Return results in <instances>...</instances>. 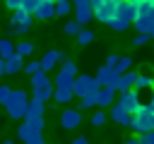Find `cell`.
Listing matches in <instances>:
<instances>
[{"mask_svg":"<svg viewBox=\"0 0 154 144\" xmlns=\"http://www.w3.org/2000/svg\"><path fill=\"white\" fill-rule=\"evenodd\" d=\"M43 101L41 98H31V101H26V113H24V118H34V115H43Z\"/></svg>","mask_w":154,"mask_h":144,"instance_id":"d6986e66","label":"cell"},{"mask_svg":"<svg viewBox=\"0 0 154 144\" xmlns=\"http://www.w3.org/2000/svg\"><path fill=\"white\" fill-rule=\"evenodd\" d=\"M152 101H154V86H152Z\"/></svg>","mask_w":154,"mask_h":144,"instance_id":"7bdbcfd3","label":"cell"},{"mask_svg":"<svg viewBox=\"0 0 154 144\" xmlns=\"http://www.w3.org/2000/svg\"><path fill=\"white\" fill-rule=\"evenodd\" d=\"M149 38H152L149 34H137V36L132 38V43H135V46H147V43H149Z\"/></svg>","mask_w":154,"mask_h":144,"instance_id":"d6a6232c","label":"cell"},{"mask_svg":"<svg viewBox=\"0 0 154 144\" xmlns=\"http://www.w3.org/2000/svg\"><path fill=\"white\" fill-rule=\"evenodd\" d=\"M53 98L58 101V103H70L72 98H75V94H72V86H55L53 89Z\"/></svg>","mask_w":154,"mask_h":144,"instance_id":"ac0fdd59","label":"cell"},{"mask_svg":"<svg viewBox=\"0 0 154 144\" xmlns=\"http://www.w3.org/2000/svg\"><path fill=\"white\" fill-rule=\"evenodd\" d=\"M38 70H41V62H38V60H29V62H24V65H22V72H24V74H29V77H31L34 72H38Z\"/></svg>","mask_w":154,"mask_h":144,"instance_id":"4dcf8cb0","label":"cell"},{"mask_svg":"<svg viewBox=\"0 0 154 144\" xmlns=\"http://www.w3.org/2000/svg\"><path fill=\"white\" fill-rule=\"evenodd\" d=\"M118 58H120V55H116V53H111V55L106 58V65H108V67H116V62H118Z\"/></svg>","mask_w":154,"mask_h":144,"instance_id":"d590c367","label":"cell"},{"mask_svg":"<svg viewBox=\"0 0 154 144\" xmlns=\"http://www.w3.org/2000/svg\"><path fill=\"white\" fill-rule=\"evenodd\" d=\"M72 144H87V137H84V134H79V137H75V139H72Z\"/></svg>","mask_w":154,"mask_h":144,"instance_id":"74e56055","label":"cell"},{"mask_svg":"<svg viewBox=\"0 0 154 144\" xmlns=\"http://www.w3.org/2000/svg\"><path fill=\"white\" fill-rule=\"evenodd\" d=\"M116 101V89L113 86H99L96 89V103L94 108H108Z\"/></svg>","mask_w":154,"mask_h":144,"instance_id":"5bb4252c","label":"cell"},{"mask_svg":"<svg viewBox=\"0 0 154 144\" xmlns=\"http://www.w3.org/2000/svg\"><path fill=\"white\" fill-rule=\"evenodd\" d=\"M14 53H19L22 58H31V53H34V43H29V41H19V43L14 46Z\"/></svg>","mask_w":154,"mask_h":144,"instance_id":"d4e9b609","label":"cell"},{"mask_svg":"<svg viewBox=\"0 0 154 144\" xmlns=\"http://www.w3.org/2000/svg\"><path fill=\"white\" fill-rule=\"evenodd\" d=\"M12 53H14V43L10 38H0V55L2 58H10Z\"/></svg>","mask_w":154,"mask_h":144,"instance_id":"4316f807","label":"cell"},{"mask_svg":"<svg viewBox=\"0 0 154 144\" xmlns=\"http://www.w3.org/2000/svg\"><path fill=\"white\" fill-rule=\"evenodd\" d=\"M51 2H60V0H51Z\"/></svg>","mask_w":154,"mask_h":144,"instance_id":"ee69618b","label":"cell"},{"mask_svg":"<svg viewBox=\"0 0 154 144\" xmlns=\"http://www.w3.org/2000/svg\"><path fill=\"white\" fill-rule=\"evenodd\" d=\"M125 127L135 130L137 134H142V132H147V130H154V101H149V103H140L137 110L130 113Z\"/></svg>","mask_w":154,"mask_h":144,"instance_id":"7a4b0ae2","label":"cell"},{"mask_svg":"<svg viewBox=\"0 0 154 144\" xmlns=\"http://www.w3.org/2000/svg\"><path fill=\"white\" fill-rule=\"evenodd\" d=\"M116 5L118 0H101L99 5H94V19H99L101 24H108L111 17L116 14Z\"/></svg>","mask_w":154,"mask_h":144,"instance_id":"ba28073f","label":"cell"},{"mask_svg":"<svg viewBox=\"0 0 154 144\" xmlns=\"http://www.w3.org/2000/svg\"><path fill=\"white\" fill-rule=\"evenodd\" d=\"M137 2L140 0H118L116 14L111 17L108 26L113 31H128V26H132V19H135V12H137Z\"/></svg>","mask_w":154,"mask_h":144,"instance_id":"6da1fadb","label":"cell"},{"mask_svg":"<svg viewBox=\"0 0 154 144\" xmlns=\"http://www.w3.org/2000/svg\"><path fill=\"white\" fill-rule=\"evenodd\" d=\"M22 65H24V58L19 53H12L10 58H5V74H17L22 72Z\"/></svg>","mask_w":154,"mask_h":144,"instance_id":"2e32d148","label":"cell"},{"mask_svg":"<svg viewBox=\"0 0 154 144\" xmlns=\"http://www.w3.org/2000/svg\"><path fill=\"white\" fill-rule=\"evenodd\" d=\"M31 24H34V14L26 12L24 7H17V10H12L7 31H10V36H24L26 31H31Z\"/></svg>","mask_w":154,"mask_h":144,"instance_id":"5b68a950","label":"cell"},{"mask_svg":"<svg viewBox=\"0 0 154 144\" xmlns=\"http://www.w3.org/2000/svg\"><path fill=\"white\" fill-rule=\"evenodd\" d=\"M2 74H5V58L0 55V77H2Z\"/></svg>","mask_w":154,"mask_h":144,"instance_id":"ab89813d","label":"cell"},{"mask_svg":"<svg viewBox=\"0 0 154 144\" xmlns=\"http://www.w3.org/2000/svg\"><path fill=\"white\" fill-rule=\"evenodd\" d=\"M130 67H132V58H128V55H125V58H118V62H116V67H113V70L120 74V72H125V70H130Z\"/></svg>","mask_w":154,"mask_h":144,"instance_id":"f546056e","label":"cell"},{"mask_svg":"<svg viewBox=\"0 0 154 144\" xmlns=\"http://www.w3.org/2000/svg\"><path fill=\"white\" fill-rule=\"evenodd\" d=\"M72 2H82V0H72Z\"/></svg>","mask_w":154,"mask_h":144,"instance_id":"f6af8a7d","label":"cell"},{"mask_svg":"<svg viewBox=\"0 0 154 144\" xmlns=\"http://www.w3.org/2000/svg\"><path fill=\"white\" fill-rule=\"evenodd\" d=\"M132 86H135L137 91H140V89H152V86H154V77H152V74H137Z\"/></svg>","mask_w":154,"mask_h":144,"instance_id":"7402d4cb","label":"cell"},{"mask_svg":"<svg viewBox=\"0 0 154 144\" xmlns=\"http://www.w3.org/2000/svg\"><path fill=\"white\" fill-rule=\"evenodd\" d=\"M94 41V31H89L87 26H82L79 31H77V43L79 46H87V43H91Z\"/></svg>","mask_w":154,"mask_h":144,"instance_id":"484cf974","label":"cell"},{"mask_svg":"<svg viewBox=\"0 0 154 144\" xmlns=\"http://www.w3.org/2000/svg\"><path fill=\"white\" fill-rule=\"evenodd\" d=\"M34 96H36V98H41L43 103H46L48 98H53V82H51V84H46V86L34 89Z\"/></svg>","mask_w":154,"mask_h":144,"instance_id":"cb8c5ba5","label":"cell"},{"mask_svg":"<svg viewBox=\"0 0 154 144\" xmlns=\"http://www.w3.org/2000/svg\"><path fill=\"white\" fill-rule=\"evenodd\" d=\"M89 2H91V5H99V2H101V0H89Z\"/></svg>","mask_w":154,"mask_h":144,"instance_id":"b9f144b4","label":"cell"},{"mask_svg":"<svg viewBox=\"0 0 154 144\" xmlns=\"http://www.w3.org/2000/svg\"><path fill=\"white\" fill-rule=\"evenodd\" d=\"M34 19H41V22H46V19H53L55 17V2H51V0H38V5L34 7Z\"/></svg>","mask_w":154,"mask_h":144,"instance_id":"8fae6325","label":"cell"},{"mask_svg":"<svg viewBox=\"0 0 154 144\" xmlns=\"http://www.w3.org/2000/svg\"><path fill=\"white\" fill-rule=\"evenodd\" d=\"M140 142H142V144H154V130L142 132V134H140Z\"/></svg>","mask_w":154,"mask_h":144,"instance_id":"836d02e7","label":"cell"},{"mask_svg":"<svg viewBox=\"0 0 154 144\" xmlns=\"http://www.w3.org/2000/svg\"><path fill=\"white\" fill-rule=\"evenodd\" d=\"M149 36L154 38V22H152V26H149Z\"/></svg>","mask_w":154,"mask_h":144,"instance_id":"60d3db41","label":"cell"},{"mask_svg":"<svg viewBox=\"0 0 154 144\" xmlns=\"http://www.w3.org/2000/svg\"><path fill=\"white\" fill-rule=\"evenodd\" d=\"M72 79H75V74H70L67 70H58V74H55V79H53V84L55 86H72Z\"/></svg>","mask_w":154,"mask_h":144,"instance_id":"ffe728a7","label":"cell"},{"mask_svg":"<svg viewBox=\"0 0 154 144\" xmlns=\"http://www.w3.org/2000/svg\"><path fill=\"white\" fill-rule=\"evenodd\" d=\"M75 7H72V19L75 22H79L82 26H87L91 19H94V5L89 2V0H82V2H72Z\"/></svg>","mask_w":154,"mask_h":144,"instance_id":"52a82bcc","label":"cell"},{"mask_svg":"<svg viewBox=\"0 0 154 144\" xmlns=\"http://www.w3.org/2000/svg\"><path fill=\"white\" fill-rule=\"evenodd\" d=\"M108 108H111V120H113V122H118V125H128L130 113L125 110V106H123L120 101H113Z\"/></svg>","mask_w":154,"mask_h":144,"instance_id":"9a60e30c","label":"cell"},{"mask_svg":"<svg viewBox=\"0 0 154 144\" xmlns=\"http://www.w3.org/2000/svg\"><path fill=\"white\" fill-rule=\"evenodd\" d=\"M96 82H99L101 86H113V89H116L118 72H116L113 67H108V65H101V67H99V72H96Z\"/></svg>","mask_w":154,"mask_h":144,"instance_id":"4fadbf2b","label":"cell"},{"mask_svg":"<svg viewBox=\"0 0 154 144\" xmlns=\"http://www.w3.org/2000/svg\"><path fill=\"white\" fill-rule=\"evenodd\" d=\"M63 60H65L63 50H46L38 62H41V70H43V72H51V70H55V65L63 62Z\"/></svg>","mask_w":154,"mask_h":144,"instance_id":"7c38bea8","label":"cell"},{"mask_svg":"<svg viewBox=\"0 0 154 144\" xmlns=\"http://www.w3.org/2000/svg\"><path fill=\"white\" fill-rule=\"evenodd\" d=\"M116 101H120V103L125 106V110H128V113H135V110H137V106L142 103V101H140V91H137L135 86H130V89L120 91V96H118Z\"/></svg>","mask_w":154,"mask_h":144,"instance_id":"9c48e42d","label":"cell"},{"mask_svg":"<svg viewBox=\"0 0 154 144\" xmlns=\"http://www.w3.org/2000/svg\"><path fill=\"white\" fill-rule=\"evenodd\" d=\"M82 29V24L79 22H75V19H70V22H65V26H63V31L67 34V36H77V31Z\"/></svg>","mask_w":154,"mask_h":144,"instance_id":"f1b7e54d","label":"cell"},{"mask_svg":"<svg viewBox=\"0 0 154 144\" xmlns=\"http://www.w3.org/2000/svg\"><path fill=\"white\" fill-rule=\"evenodd\" d=\"M7 2V10L12 12V10H17V7H22V0H5Z\"/></svg>","mask_w":154,"mask_h":144,"instance_id":"8d00e7d4","label":"cell"},{"mask_svg":"<svg viewBox=\"0 0 154 144\" xmlns=\"http://www.w3.org/2000/svg\"><path fill=\"white\" fill-rule=\"evenodd\" d=\"M79 122H82V113H79L77 108H65V110L60 113V127H65L67 132H70V130H77Z\"/></svg>","mask_w":154,"mask_h":144,"instance_id":"30bf717a","label":"cell"},{"mask_svg":"<svg viewBox=\"0 0 154 144\" xmlns=\"http://www.w3.org/2000/svg\"><path fill=\"white\" fill-rule=\"evenodd\" d=\"M7 96H10V86H7V84H2V86H0V103H5V101H7Z\"/></svg>","mask_w":154,"mask_h":144,"instance_id":"e575fe53","label":"cell"},{"mask_svg":"<svg viewBox=\"0 0 154 144\" xmlns=\"http://www.w3.org/2000/svg\"><path fill=\"white\" fill-rule=\"evenodd\" d=\"M26 91L24 89H10V96L7 101L2 103L5 106V113L12 118V120H24V113H26Z\"/></svg>","mask_w":154,"mask_h":144,"instance_id":"277c9868","label":"cell"},{"mask_svg":"<svg viewBox=\"0 0 154 144\" xmlns=\"http://www.w3.org/2000/svg\"><path fill=\"white\" fill-rule=\"evenodd\" d=\"M101 84L96 82V77H91V74H75V79H72V94L75 96H84V94H89V91H96Z\"/></svg>","mask_w":154,"mask_h":144,"instance_id":"8992f818","label":"cell"},{"mask_svg":"<svg viewBox=\"0 0 154 144\" xmlns=\"http://www.w3.org/2000/svg\"><path fill=\"white\" fill-rule=\"evenodd\" d=\"M17 137L26 144H43V115L24 118V122L17 127Z\"/></svg>","mask_w":154,"mask_h":144,"instance_id":"3957f363","label":"cell"},{"mask_svg":"<svg viewBox=\"0 0 154 144\" xmlns=\"http://www.w3.org/2000/svg\"><path fill=\"white\" fill-rule=\"evenodd\" d=\"M94 103H96V91H89V94H84L82 96V101H79V108H94Z\"/></svg>","mask_w":154,"mask_h":144,"instance_id":"83f0119b","label":"cell"},{"mask_svg":"<svg viewBox=\"0 0 154 144\" xmlns=\"http://www.w3.org/2000/svg\"><path fill=\"white\" fill-rule=\"evenodd\" d=\"M103 122H106V113H103V108H99V110L91 115V125H94V127H101Z\"/></svg>","mask_w":154,"mask_h":144,"instance_id":"1f68e13d","label":"cell"},{"mask_svg":"<svg viewBox=\"0 0 154 144\" xmlns=\"http://www.w3.org/2000/svg\"><path fill=\"white\" fill-rule=\"evenodd\" d=\"M46 84H51L48 72L38 70V72H34V74H31V89H38V86H46Z\"/></svg>","mask_w":154,"mask_h":144,"instance_id":"44dd1931","label":"cell"},{"mask_svg":"<svg viewBox=\"0 0 154 144\" xmlns=\"http://www.w3.org/2000/svg\"><path fill=\"white\" fill-rule=\"evenodd\" d=\"M72 0H60V2H55V17H70L72 14Z\"/></svg>","mask_w":154,"mask_h":144,"instance_id":"603a6c76","label":"cell"},{"mask_svg":"<svg viewBox=\"0 0 154 144\" xmlns=\"http://www.w3.org/2000/svg\"><path fill=\"white\" fill-rule=\"evenodd\" d=\"M137 142H140V137H128L125 139V144H137Z\"/></svg>","mask_w":154,"mask_h":144,"instance_id":"f35d334b","label":"cell"},{"mask_svg":"<svg viewBox=\"0 0 154 144\" xmlns=\"http://www.w3.org/2000/svg\"><path fill=\"white\" fill-rule=\"evenodd\" d=\"M135 77H137V72H132V70L120 72V74H118V82H116V91H125V89H130V86L135 84Z\"/></svg>","mask_w":154,"mask_h":144,"instance_id":"e0dca14e","label":"cell"}]
</instances>
